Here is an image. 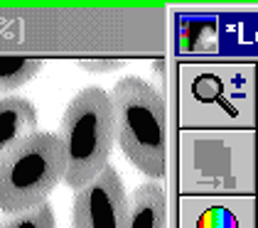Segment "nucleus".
<instances>
[{"instance_id": "nucleus-1", "label": "nucleus", "mask_w": 258, "mask_h": 228, "mask_svg": "<svg viewBox=\"0 0 258 228\" xmlns=\"http://www.w3.org/2000/svg\"><path fill=\"white\" fill-rule=\"evenodd\" d=\"M113 106L116 145L148 179L167 174V103L140 76H123L108 91Z\"/></svg>"}, {"instance_id": "nucleus-4", "label": "nucleus", "mask_w": 258, "mask_h": 228, "mask_svg": "<svg viewBox=\"0 0 258 228\" xmlns=\"http://www.w3.org/2000/svg\"><path fill=\"white\" fill-rule=\"evenodd\" d=\"M131 196L113 165L74 191L72 228H128Z\"/></svg>"}, {"instance_id": "nucleus-8", "label": "nucleus", "mask_w": 258, "mask_h": 228, "mask_svg": "<svg viewBox=\"0 0 258 228\" xmlns=\"http://www.w3.org/2000/svg\"><path fill=\"white\" fill-rule=\"evenodd\" d=\"M0 228H57V221H54L52 206L44 201L37 209L3 216V218H0Z\"/></svg>"}, {"instance_id": "nucleus-2", "label": "nucleus", "mask_w": 258, "mask_h": 228, "mask_svg": "<svg viewBox=\"0 0 258 228\" xmlns=\"http://www.w3.org/2000/svg\"><path fill=\"white\" fill-rule=\"evenodd\" d=\"M59 137L67 155L64 184L77 191L108 167L116 145L111 96L101 86H86L74 96L61 115Z\"/></svg>"}, {"instance_id": "nucleus-6", "label": "nucleus", "mask_w": 258, "mask_h": 228, "mask_svg": "<svg viewBox=\"0 0 258 228\" xmlns=\"http://www.w3.org/2000/svg\"><path fill=\"white\" fill-rule=\"evenodd\" d=\"M167 191L165 187L150 179L138 184L131 194V218L128 228H167Z\"/></svg>"}, {"instance_id": "nucleus-10", "label": "nucleus", "mask_w": 258, "mask_h": 228, "mask_svg": "<svg viewBox=\"0 0 258 228\" xmlns=\"http://www.w3.org/2000/svg\"><path fill=\"white\" fill-rule=\"evenodd\" d=\"M253 228H258V201H256V209H253Z\"/></svg>"}, {"instance_id": "nucleus-3", "label": "nucleus", "mask_w": 258, "mask_h": 228, "mask_svg": "<svg viewBox=\"0 0 258 228\" xmlns=\"http://www.w3.org/2000/svg\"><path fill=\"white\" fill-rule=\"evenodd\" d=\"M67 177L59 133L37 130L0 160V213L37 209Z\"/></svg>"}, {"instance_id": "nucleus-9", "label": "nucleus", "mask_w": 258, "mask_h": 228, "mask_svg": "<svg viewBox=\"0 0 258 228\" xmlns=\"http://www.w3.org/2000/svg\"><path fill=\"white\" fill-rule=\"evenodd\" d=\"M84 66L89 71H113L116 66H120L118 59H103V61H84Z\"/></svg>"}, {"instance_id": "nucleus-7", "label": "nucleus", "mask_w": 258, "mask_h": 228, "mask_svg": "<svg viewBox=\"0 0 258 228\" xmlns=\"http://www.w3.org/2000/svg\"><path fill=\"white\" fill-rule=\"evenodd\" d=\"M42 57H0V94H10L25 86L42 71Z\"/></svg>"}, {"instance_id": "nucleus-5", "label": "nucleus", "mask_w": 258, "mask_h": 228, "mask_svg": "<svg viewBox=\"0 0 258 228\" xmlns=\"http://www.w3.org/2000/svg\"><path fill=\"white\" fill-rule=\"evenodd\" d=\"M32 133H37V108L32 106V101L22 96H3L0 98V160Z\"/></svg>"}]
</instances>
